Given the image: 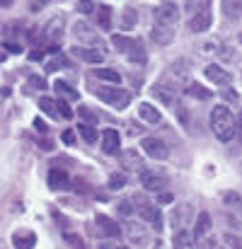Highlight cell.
Segmentation results:
<instances>
[{
    "mask_svg": "<svg viewBox=\"0 0 242 249\" xmlns=\"http://www.w3.org/2000/svg\"><path fill=\"white\" fill-rule=\"evenodd\" d=\"M211 131L223 143H228L235 136L238 124H235V119H233V114H230L228 107H223V104L221 107H213V111H211Z\"/></svg>",
    "mask_w": 242,
    "mask_h": 249,
    "instance_id": "1",
    "label": "cell"
},
{
    "mask_svg": "<svg viewBox=\"0 0 242 249\" xmlns=\"http://www.w3.org/2000/svg\"><path fill=\"white\" fill-rule=\"evenodd\" d=\"M94 94L104 104H109L114 109H126L129 102H131V94L126 89H121V87H99V89H94Z\"/></svg>",
    "mask_w": 242,
    "mask_h": 249,
    "instance_id": "2",
    "label": "cell"
},
{
    "mask_svg": "<svg viewBox=\"0 0 242 249\" xmlns=\"http://www.w3.org/2000/svg\"><path fill=\"white\" fill-rule=\"evenodd\" d=\"M177 19H179V7L174 5V2H162L155 7V22L158 24H177Z\"/></svg>",
    "mask_w": 242,
    "mask_h": 249,
    "instance_id": "3",
    "label": "cell"
},
{
    "mask_svg": "<svg viewBox=\"0 0 242 249\" xmlns=\"http://www.w3.org/2000/svg\"><path fill=\"white\" fill-rule=\"evenodd\" d=\"M143 153L148 158H153V160H167L169 148L162 141H158V138H143Z\"/></svg>",
    "mask_w": 242,
    "mask_h": 249,
    "instance_id": "4",
    "label": "cell"
},
{
    "mask_svg": "<svg viewBox=\"0 0 242 249\" xmlns=\"http://www.w3.org/2000/svg\"><path fill=\"white\" fill-rule=\"evenodd\" d=\"M211 19H213V15H211V10H208V5H206V7H201V10L189 19V29H191L194 34H201V32L211 29Z\"/></svg>",
    "mask_w": 242,
    "mask_h": 249,
    "instance_id": "5",
    "label": "cell"
},
{
    "mask_svg": "<svg viewBox=\"0 0 242 249\" xmlns=\"http://www.w3.org/2000/svg\"><path fill=\"white\" fill-rule=\"evenodd\" d=\"M138 215H141L146 223H150L155 230L162 228V213L158 206H153V203H141V206H138Z\"/></svg>",
    "mask_w": 242,
    "mask_h": 249,
    "instance_id": "6",
    "label": "cell"
},
{
    "mask_svg": "<svg viewBox=\"0 0 242 249\" xmlns=\"http://www.w3.org/2000/svg\"><path fill=\"white\" fill-rule=\"evenodd\" d=\"M119 145H121V136H119V131H114V128H104V131H102V150H104L107 155H116V153H119Z\"/></svg>",
    "mask_w": 242,
    "mask_h": 249,
    "instance_id": "7",
    "label": "cell"
},
{
    "mask_svg": "<svg viewBox=\"0 0 242 249\" xmlns=\"http://www.w3.org/2000/svg\"><path fill=\"white\" fill-rule=\"evenodd\" d=\"M150 39H153L158 46H169L172 39H174V29H172L169 24H158V22H155V27H153V32H150Z\"/></svg>",
    "mask_w": 242,
    "mask_h": 249,
    "instance_id": "8",
    "label": "cell"
},
{
    "mask_svg": "<svg viewBox=\"0 0 242 249\" xmlns=\"http://www.w3.org/2000/svg\"><path fill=\"white\" fill-rule=\"evenodd\" d=\"M12 245H15V249H34L37 247V235L32 230H15Z\"/></svg>",
    "mask_w": 242,
    "mask_h": 249,
    "instance_id": "9",
    "label": "cell"
},
{
    "mask_svg": "<svg viewBox=\"0 0 242 249\" xmlns=\"http://www.w3.org/2000/svg\"><path fill=\"white\" fill-rule=\"evenodd\" d=\"M73 56L80 58V61H87V63H102L104 61V51L90 49V46H75L73 49Z\"/></svg>",
    "mask_w": 242,
    "mask_h": 249,
    "instance_id": "10",
    "label": "cell"
},
{
    "mask_svg": "<svg viewBox=\"0 0 242 249\" xmlns=\"http://www.w3.org/2000/svg\"><path fill=\"white\" fill-rule=\"evenodd\" d=\"M141 184H143V189H148V191H160L162 186H165V177L158 174V172L143 169V172H141Z\"/></svg>",
    "mask_w": 242,
    "mask_h": 249,
    "instance_id": "11",
    "label": "cell"
},
{
    "mask_svg": "<svg viewBox=\"0 0 242 249\" xmlns=\"http://www.w3.org/2000/svg\"><path fill=\"white\" fill-rule=\"evenodd\" d=\"M49 186H51L54 191H66V189H71V179H68L66 172L51 169V172H49Z\"/></svg>",
    "mask_w": 242,
    "mask_h": 249,
    "instance_id": "12",
    "label": "cell"
},
{
    "mask_svg": "<svg viewBox=\"0 0 242 249\" xmlns=\"http://www.w3.org/2000/svg\"><path fill=\"white\" fill-rule=\"evenodd\" d=\"M206 78L211 80V83H216V85H228L230 83V73L228 71H223L221 66H216V63H211V66H206Z\"/></svg>",
    "mask_w": 242,
    "mask_h": 249,
    "instance_id": "13",
    "label": "cell"
},
{
    "mask_svg": "<svg viewBox=\"0 0 242 249\" xmlns=\"http://www.w3.org/2000/svg\"><path fill=\"white\" fill-rule=\"evenodd\" d=\"M138 116H141L143 121H148V124H160L162 121L158 107H153L150 102H141V104H138Z\"/></svg>",
    "mask_w": 242,
    "mask_h": 249,
    "instance_id": "14",
    "label": "cell"
},
{
    "mask_svg": "<svg viewBox=\"0 0 242 249\" xmlns=\"http://www.w3.org/2000/svg\"><path fill=\"white\" fill-rule=\"evenodd\" d=\"M121 165L126 169H136V172H143V158L138 155V150H124L121 155Z\"/></svg>",
    "mask_w": 242,
    "mask_h": 249,
    "instance_id": "15",
    "label": "cell"
},
{
    "mask_svg": "<svg viewBox=\"0 0 242 249\" xmlns=\"http://www.w3.org/2000/svg\"><path fill=\"white\" fill-rule=\"evenodd\" d=\"M153 94L160 99L165 107H169V109H177V107H179V104H177V94L169 92L165 85H155V87H153Z\"/></svg>",
    "mask_w": 242,
    "mask_h": 249,
    "instance_id": "16",
    "label": "cell"
},
{
    "mask_svg": "<svg viewBox=\"0 0 242 249\" xmlns=\"http://www.w3.org/2000/svg\"><path fill=\"white\" fill-rule=\"evenodd\" d=\"M94 223H97V228H99L107 237H119V232H121V230H119V223H114V220L107 218V215H97Z\"/></svg>",
    "mask_w": 242,
    "mask_h": 249,
    "instance_id": "17",
    "label": "cell"
},
{
    "mask_svg": "<svg viewBox=\"0 0 242 249\" xmlns=\"http://www.w3.org/2000/svg\"><path fill=\"white\" fill-rule=\"evenodd\" d=\"M97 24H99L102 32L112 29V7L109 5H99L97 7Z\"/></svg>",
    "mask_w": 242,
    "mask_h": 249,
    "instance_id": "18",
    "label": "cell"
},
{
    "mask_svg": "<svg viewBox=\"0 0 242 249\" xmlns=\"http://www.w3.org/2000/svg\"><path fill=\"white\" fill-rule=\"evenodd\" d=\"M129 237H131V242H136V245H146V240H148L146 228H143L141 223H129Z\"/></svg>",
    "mask_w": 242,
    "mask_h": 249,
    "instance_id": "19",
    "label": "cell"
},
{
    "mask_svg": "<svg viewBox=\"0 0 242 249\" xmlns=\"http://www.w3.org/2000/svg\"><path fill=\"white\" fill-rule=\"evenodd\" d=\"M223 12L230 19H242V2L240 0H223Z\"/></svg>",
    "mask_w": 242,
    "mask_h": 249,
    "instance_id": "20",
    "label": "cell"
},
{
    "mask_svg": "<svg viewBox=\"0 0 242 249\" xmlns=\"http://www.w3.org/2000/svg\"><path fill=\"white\" fill-rule=\"evenodd\" d=\"M186 94L194 97V99H211V89H206L204 85H199V83L186 85Z\"/></svg>",
    "mask_w": 242,
    "mask_h": 249,
    "instance_id": "21",
    "label": "cell"
},
{
    "mask_svg": "<svg viewBox=\"0 0 242 249\" xmlns=\"http://www.w3.org/2000/svg\"><path fill=\"white\" fill-rule=\"evenodd\" d=\"M112 44L116 46V51H121V53H129L138 41H133V39H129V36H121V34H116V36H112Z\"/></svg>",
    "mask_w": 242,
    "mask_h": 249,
    "instance_id": "22",
    "label": "cell"
},
{
    "mask_svg": "<svg viewBox=\"0 0 242 249\" xmlns=\"http://www.w3.org/2000/svg\"><path fill=\"white\" fill-rule=\"evenodd\" d=\"M206 232H211V215H208V213H199L194 237H201V235H206Z\"/></svg>",
    "mask_w": 242,
    "mask_h": 249,
    "instance_id": "23",
    "label": "cell"
},
{
    "mask_svg": "<svg viewBox=\"0 0 242 249\" xmlns=\"http://www.w3.org/2000/svg\"><path fill=\"white\" fill-rule=\"evenodd\" d=\"M54 89L58 92V97H61V99H78V97H80V94H78V92H75L71 85L63 83V80H58V83L54 85Z\"/></svg>",
    "mask_w": 242,
    "mask_h": 249,
    "instance_id": "24",
    "label": "cell"
},
{
    "mask_svg": "<svg viewBox=\"0 0 242 249\" xmlns=\"http://www.w3.org/2000/svg\"><path fill=\"white\" fill-rule=\"evenodd\" d=\"M97 78H99V80H107V83H114V85L121 83V75H119V71H114V68H99V71H97Z\"/></svg>",
    "mask_w": 242,
    "mask_h": 249,
    "instance_id": "25",
    "label": "cell"
},
{
    "mask_svg": "<svg viewBox=\"0 0 242 249\" xmlns=\"http://www.w3.org/2000/svg\"><path fill=\"white\" fill-rule=\"evenodd\" d=\"M39 107H41V111H46V114H51V116H61V111H58V102L51 99V97H41Z\"/></svg>",
    "mask_w": 242,
    "mask_h": 249,
    "instance_id": "26",
    "label": "cell"
},
{
    "mask_svg": "<svg viewBox=\"0 0 242 249\" xmlns=\"http://www.w3.org/2000/svg\"><path fill=\"white\" fill-rule=\"evenodd\" d=\"M136 22H138V10L126 7V10H124V17H121V27H124V29H131Z\"/></svg>",
    "mask_w": 242,
    "mask_h": 249,
    "instance_id": "27",
    "label": "cell"
},
{
    "mask_svg": "<svg viewBox=\"0 0 242 249\" xmlns=\"http://www.w3.org/2000/svg\"><path fill=\"white\" fill-rule=\"evenodd\" d=\"M126 56H129L133 63H146V51H143V46H141V44H136V46H133Z\"/></svg>",
    "mask_w": 242,
    "mask_h": 249,
    "instance_id": "28",
    "label": "cell"
},
{
    "mask_svg": "<svg viewBox=\"0 0 242 249\" xmlns=\"http://www.w3.org/2000/svg\"><path fill=\"white\" fill-rule=\"evenodd\" d=\"M78 131H80V136L87 141V143H94V141H97V131H94L90 124H80V126H78Z\"/></svg>",
    "mask_w": 242,
    "mask_h": 249,
    "instance_id": "29",
    "label": "cell"
},
{
    "mask_svg": "<svg viewBox=\"0 0 242 249\" xmlns=\"http://www.w3.org/2000/svg\"><path fill=\"white\" fill-rule=\"evenodd\" d=\"M124 186H126V174H119V172L109 174V189H124Z\"/></svg>",
    "mask_w": 242,
    "mask_h": 249,
    "instance_id": "30",
    "label": "cell"
},
{
    "mask_svg": "<svg viewBox=\"0 0 242 249\" xmlns=\"http://www.w3.org/2000/svg\"><path fill=\"white\" fill-rule=\"evenodd\" d=\"M75 36H78V39H80V36H85V39H92L94 34H92L90 24H85V22H78V24H75Z\"/></svg>",
    "mask_w": 242,
    "mask_h": 249,
    "instance_id": "31",
    "label": "cell"
},
{
    "mask_svg": "<svg viewBox=\"0 0 242 249\" xmlns=\"http://www.w3.org/2000/svg\"><path fill=\"white\" fill-rule=\"evenodd\" d=\"M174 242H179L177 247H189V245H194L189 232H179V235H174Z\"/></svg>",
    "mask_w": 242,
    "mask_h": 249,
    "instance_id": "32",
    "label": "cell"
},
{
    "mask_svg": "<svg viewBox=\"0 0 242 249\" xmlns=\"http://www.w3.org/2000/svg\"><path fill=\"white\" fill-rule=\"evenodd\" d=\"M92 10H97L92 0H78V12H82V15H90Z\"/></svg>",
    "mask_w": 242,
    "mask_h": 249,
    "instance_id": "33",
    "label": "cell"
},
{
    "mask_svg": "<svg viewBox=\"0 0 242 249\" xmlns=\"http://www.w3.org/2000/svg\"><path fill=\"white\" fill-rule=\"evenodd\" d=\"M225 245L228 249H242V240L238 235H225Z\"/></svg>",
    "mask_w": 242,
    "mask_h": 249,
    "instance_id": "34",
    "label": "cell"
},
{
    "mask_svg": "<svg viewBox=\"0 0 242 249\" xmlns=\"http://www.w3.org/2000/svg\"><path fill=\"white\" fill-rule=\"evenodd\" d=\"M223 198H225V203H228V206H235V208H238V206L242 203L240 194H233V191H228V194H225Z\"/></svg>",
    "mask_w": 242,
    "mask_h": 249,
    "instance_id": "35",
    "label": "cell"
},
{
    "mask_svg": "<svg viewBox=\"0 0 242 249\" xmlns=\"http://www.w3.org/2000/svg\"><path fill=\"white\" fill-rule=\"evenodd\" d=\"M58 111H61V119H71V116H73V111L68 109V104H66L63 99H58Z\"/></svg>",
    "mask_w": 242,
    "mask_h": 249,
    "instance_id": "36",
    "label": "cell"
},
{
    "mask_svg": "<svg viewBox=\"0 0 242 249\" xmlns=\"http://www.w3.org/2000/svg\"><path fill=\"white\" fill-rule=\"evenodd\" d=\"M119 213H121V215H131V213H133L131 201H121V203H119Z\"/></svg>",
    "mask_w": 242,
    "mask_h": 249,
    "instance_id": "37",
    "label": "cell"
},
{
    "mask_svg": "<svg viewBox=\"0 0 242 249\" xmlns=\"http://www.w3.org/2000/svg\"><path fill=\"white\" fill-rule=\"evenodd\" d=\"M80 116H85L87 121H97V119H99V116H97L94 111H90L87 107H80Z\"/></svg>",
    "mask_w": 242,
    "mask_h": 249,
    "instance_id": "38",
    "label": "cell"
},
{
    "mask_svg": "<svg viewBox=\"0 0 242 249\" xmlns=\"http://www.w3.org/2000/svg\"><path fill=\"white\" fill-rule=\"evenodd\" d=\"M29 85H34V87H39V89H46L44 78H39V75H32V78H29Z\"/></svg>",
    "mask_w": 242,
    "mask_h": 249,
    "instance_id": "39",
    "label": "cell"
},
{
    "mask_svg": "<svg viewBox=\"0 0 242 249\" xmlns=\"http://www.w3.org/2000/svg\"><path fill=\"white\" fill-rule=\"evenodd\" d=\"M63 143L66 145H73L75 143V133L73 131H63Z\"/></svg>",
    "mask_w": 242,
    "mask_h": 249,
    "instance_id": "40",
    "label": "cell"
},
{
    "mask_svg": "<svg viewBox=\"0 0 242 249\" xmlns=\"http://www.w3.org/2000/svg\"><path fill=\"white\" fill-rule=\"evenodd\" d=\"M34 128H37L39 133H46V131H49V128H46V124H44L41 119H34Z\"/></svg>",
    "mask_w": 242,
    "mask_h": 249,
    "instance_id": "41",
    "label": "cell"
},
{
    "mask_svg": "<svg viewBox=\"0 0 242 249\" xmlns=\"http://www.w3.org/2000/svg\"><path fill=\"white\" fill-rule=\"evenodd\" d=\"M158 203H172V196L169 194H160L158 196Z\"/></svg>",
    "mask_w": 242,
    "mask_h": 249,
    "instance_id": "42",
    "label": "cell"
},
{
    "mask_svg": "<svg viewBox=\"0 0 242 249\" xmlns=\"http://www.w3.org/2000/svg\"><path fill=\"white\" fill-rule=\"evenodd\" d=\"M5 49H10L12 53H19V51H22V49H19L17 44H5Z\"/></svg>",
    "mask_w": 242,
    "mask_h": 249,
    "instance_id": "43",
    "label": "cell"
},
{
    "mask_svg": "<svg viewBox=\"0 0 242 249\" xmlns=\"http://www.w3.org/2000/svg\"><path fill=\"white\" fill-rule=\"evenodd\" d=\"M235 133H238V138H240V145H242V116L238 119V131H235Z\"/></svg>",
    "mask_w": 242,
    "mask_h": 249,
    "instance_id": "44",
    "label": "cell"
},
{
    "mask_svg": "<svg viewBox=\"0 0 242 249\" xmlns=\"http://www.w3.org/2000/svg\"><path fill=\"white\" fill-rule=\"evenodd\" d=\"M32 58H34V61H39V58H44V51H34V53H32Z\"/></svg>",
    "mask_w": 242,
    "mask_h": 249,
    "instance_id": "45",
    "label": "cell"
},
{
    "mask_svg": "<svg viewBox=\"0 0 242 249\" xmlns=\"http://www.w3.org/2000/svg\"><path fill=\"white\" fill-rule=\"evenodd\" d=\"M119 249H129V247H119Z\"/></svg>",
    "mask_w": 242,
    "mask_h": 249,
    "instance_id": "46",
    "label": "cell"
},
{
    "mask_svg": "<svg viewBox=\"0 0 242 249\" xmlns=\"http://www.w3.org/2000/svg\"><path fill=\"white\" fill-rule=\"evenodd\" d=\"M174 249H184V247H174Z\"/></svg>",
    "mask_w": 242,
    "mask_h": 249,
    "instance_id": "47",
    "label": "cell"
}]
</instances>
